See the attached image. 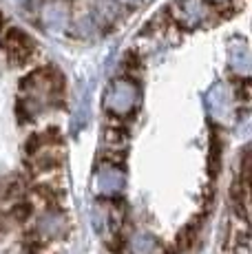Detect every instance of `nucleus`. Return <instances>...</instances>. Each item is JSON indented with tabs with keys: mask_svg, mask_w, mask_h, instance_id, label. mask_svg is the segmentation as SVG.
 <instances>
[{
	"mask_svg": "<svg viewBox=\"0 0 252 254\" xmlns=\"http://www.w3.org/2000/svg\"><path fill=\"white\" fill-rule=\"evenodd\" d=\"M33 214V206L29 201H16L9 208V219L16 223H27Z\"/></svg>",
	"mask_w": 252,
	"mask_h": 254,
	"instance_id": "nucleus-1",
	"label": "nucleus"
},
{
	"mask_svg": "<svg viewBox=\"0 0 252 254\" xmlns=\"http://www.w3.org/2000/svg\"><path fill=\"white\" fill-rule=\"evenodd\" d=\"M104 141L111 146H124L128 141V128H118V126H111L104 130Z\"/></svg>",
	"mask_w": 252,
	"mask_h": 254,
	"instance_id": "nucleus-2",
	"label": "nucleus"
},
{
	"mask_svg": "<svg viewBox=\"0 0 252 254\" xmlns=\"http://www.w3.org/2000/svg\"><path fill=\"white\" fill-rule=\"evenodd\" d=\"M195 239H197V226L195 223H188L177 237V250H188L195 243Z\"/></svg>",
	"mask_w": 252,
	"mask_h": 254,
	"instance_id": "nucleus-3",
	"label": "nucleus"
},
{
	"mask_svg": "<svg viewBox=\"0 0 252 254\" xmlns=\"http://www.w3.org/2000/svg\"><path fill=\"white\" fill-rule=\"evenodd\" d=\"M45 148V139H42V133H33L29 135L27 141H25V153L27 157H33V155L38 153V150Z\"/></svg>",
	"mask_w": 252,
	"mask_h": 254,
	"instance_id": "nucleus-4",
	"label": "nucleus"
}]
</instances>
